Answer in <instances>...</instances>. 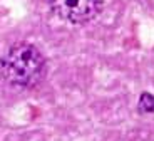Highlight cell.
I'll use <instances>...</instances> for the list:
<instances>
[{
  "label": "cell",
  "instance_id": "cell-1",
  "mask_svg": "<svg viewBox=\"0 0 154 141\" xmlns=\"http://www.w3.org/2000/svg\"><path fill=\"white\" fill-rule=\"evenodd\" d=\"M44 71V56L35 46L27 42L14 44L0 61L2 77L17 88H34L42 79Z\"/></svg>",
  "mask_w": 154,
  "mask_h": 141
},
{
  "label": "cell",
  "instance_id": "cell-2",
  "mask_svg": "<svg viewBox=\"0 0 154 141\" xmlns=\"http://www.w3.org/2000/svg\"><path fill=\"white\" fill-rule=\"evenodd\" d=\"M104 4L106 0H49L55 15L70 24H85L96 19Z\"/></svg>",
  "mask_w": 154,
  "mask_h": 141
},
{
  "label": "cell",
  "instance_id": "cell-3",
  "mask_svg": "<svg viewBox=\"0 0 154 141\" xmlns=\"http://www.w3.org/2000/svg\"><path fill=\"white\" fill-rule=\"evenodd\" d=\"M139 109L143 113H154V96L143 94L139 101Z\"/></svg>",
  "mask_w": 154,
  "mask_h": 141
}]
</instances>
